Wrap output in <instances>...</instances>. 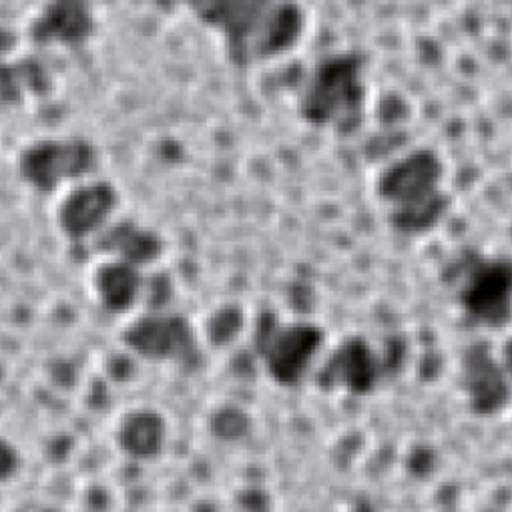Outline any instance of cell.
Instances as JSON below:
<instances>
[{
	"instance_id": "3957f363",
	"label": "cell",
	"mask_w": 512,
	"mask_h": 512,
	"mask_svg": "<svg viewBox=\"0 0 512 512\" xmlns=\"http://www.w3.org/2000/svg\"><path fill=\"white\" fill-rule=\"evenodd\" d=\"M442 161L434 151L418 149L394 161L380 179V191L386 199L410 205L438 195Z\"/></svg>"
},
{
	"instance_id": "8992f818",
	"label": "cell",
	"mask_w": 512,
	"mask_h": 512,
	"mask_svg": "<svg viewBox=\"0 0 512 512\" xmlns=\"http://www.w3.org/2000/svg\"><path fill=\"white\" fill-rule=\"evenodd\" d=\"M167 440V422L153 408H133L117 424V442L129 456H157Z\"/></svg>"
},
{
	"instance_id": "277c9868",
	"label": "cell",
	"mask_w": 512,
	"mask_h": 512,
	"mask_svg": "<svg viewBox=\"0 0 512 512\" xmlns=\"http://www.w3.org/2000/svg\"><path fill=\"white\" fill-rule=\"evenodd\" d=\"M322 113L326 117H356L368 101L366 61L360 55L338 57L328 65L326 81L320 83Z\"/></svg>"
},
{
	"instance_id": "5b68a950",
	"label": "cell",
	"mask_w": 512,
	"mask_h": 512,
	"mask_svg": "<svg viewBox=\"0 0 512 512\" xmlns=\"http://www.w3.org/2000/svg\"><path fill=\"white\" fill-rule=\"evenodd\" d=\"M89 288L95 300L107 310L127 312L137 304L143 292L141 266L111 253L93 264Z\"/></svg>"
},
{
	"instance_id": "6da1fadb",
	"label": "cell",
	"mask_w": 512,
	"mask_h": 512,
	"mask_svg": "<svg viewBox=\"0 0 512 512\" xmlns=\"http://www.w3.org/2000/svg\"><path fill=\"white\" fill-rule=\"evenodd\" d=\"M123 344L151 362L187 364L199 354V328L173 312H143L133 316L121 334Z\"/></svg>"
},
{
	"instance_id": "7a4b0ae2",
	"label": "cell",
	"mask_w": 512,
	"mask_h": 512,
	"mask_svg": "<svg viewBox=\"0 0 512 512\" xmlns=\"http://www.w3.org/2000/svg\"><path fill=\"white\" fill-rule=\"evenodd\" d=\"M316 344L318 336L314 328L300 324H274L262 330L258 352L270 376L280 382H292L306 368Z\"/></svg>"
}]
</instances>
